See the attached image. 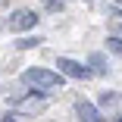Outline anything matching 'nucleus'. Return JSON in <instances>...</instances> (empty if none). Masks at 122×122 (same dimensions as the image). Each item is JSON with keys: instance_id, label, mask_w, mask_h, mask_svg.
Listing matches in <instances>:
<instances>
[{"instance_id": "nucleus-5", "label": "nucleus", "mask_w": 122, "mask_h": 122, "mask_svg": "<svg viewBox=\"0 0 122 122\" xmlns=\"http://www.w3.org/2000/svg\"><path fill=\"white\" fill-rule=\"evenodd\" d=\"M88 69H91V75H107V56L103 53H91L88 56Z\"/></svg>"}, {"instance_id": "nucleus-8", "label": "nucleus", "mask_w": 122, "mask_h": 122, "mask_svg": "<svg viewBox=\"0 0 122 122\" xmlns=\"http://www.w3.org/2000/svg\"><path fill=\"white\" fill-rule=\"evenodd\" d=\"M47 10H50V13H60L63 10V0H47Z\"/></svg>"}, {"instance_id": "nucleus-10", "label": "nucleus", "mask_w": 122, "mask_h": 122, "mask_svg": "<svg viewBox=\"0 0 122 122\" xmlns=\"http://www.w3.org/2000/svg\"><path fill=\"white\" fill-rule=\"evenodd\" d=\"M3 122H16V116H13V113H10V116H3Z\"/></svg>"}, {"instance_id": "nucleus-2", "label": "nucleus", "mask_w": 122, "mask_h": 122, "mask_svg": "<svg viewBox=\"0 0 122 122\" xmlns=\"http://www.w3.org/2000/svg\"><path fill=\"white\" fill-rule=\"evenodd\" d=\"M56 66H60V75H69V78H75V81H85V78H91V69H88L85 63H78V60L60 56V60H56Z\"/></svg>"}, {"instance_id": "nucleus-6", "label": "nucleus", "mask_w": 122, "mask_h": 122, "mask_svg": "<svg viewBox=\"0 0 122 122\" xmlns=\"http://www.w3.org/2000/svg\"><path fill=\"white\" fill-rule=\"evenodd\" d=\"M38 44H41V38H38V35H25V38H19V41H16L19 50H31V47H38Z\"/></svg>"}, {"instance_id": "nucleus-3", "label": "nucleus", "mask_w": 122, "mask_h": 122, "mask_svg": "<svg viewBox=\"0 0 122 122\" xmlns=\"http://www.w3.org/2000/svg\"><path fill=\"white\" fill-rule=\"evenodd\" d=\"M38 13L35 10H19V13H13V19H10V31H25V28H35L38 25Z\"/></svg>"}, {"instance_id": "nucleus-12", "label": "nucleus", "mask_w": 122, "mask_h": 122, "mask_svg": "<svg viewBox=\"0 0 122 122\" xmlns=\"http://www.w3.org/2000/svg\"><path fill=\"white\" fill-rule=\"evenodd\" d=\"M119 122H122V116H119Z\"/></svg>"}, {"instance_id": "nucleus-7", "label": "nucleus", "mask_w": 122, "mask_h": 122, "mask_svg": "<svg viewBox=\"0 0 122 122\" xmlns=\"http://www.w3.org/2000/svg\"><path fill=\"white\" fill-rule=\"evenodd\" d=\"M107 47H110L113 53H122V41H119V38H110V41H107Z\"/></svg>"}, {"instance_id": "nucleus-9", "label": "nucleus", "mask_w": 122, "mask_h": 122, "mask_svg": "<svg viewBox=\"0 0 122 122\" xmlns=\"http://www.w3.org/2000/svg\"><path fill=\"white\" fill-rule=\"evenodd\" d=\"M116 100H119V97H116V94H110V91L100 97V103H116Z\"/></svg>"}, {"instance_id": "nucleus-4", "label": "nucleus", "mask_w": 122, "mask_h": 122, "mask_svg": "<svg viewBox=\"0 0 122 122\" xmlns=\"http://www.w3.org/2000/svg\"><path fill=\"white\" fill-rule=\"evenodd\" d=\"M75 116H78L81 122H103L100 113H97V107H94L91 100H78V103H75Z\"/></svg>"}, {"instance_id": "nucleus-1", "label": "nucleus", "mask_w": 122, "mask_h": 122, "mask_svg": "<svg viewBox=\"0 0 122 122\" xmlns=\"http://www.w3.org/2000/svg\"><path fill=\"white\" fill-rule=\"evenodd\" d=\"M22 81L50 94L53 88H60V85H63V75H60V72H50V69H38V66H31V69L22 72Z\"/></svg>"}, {"instance_id": "nucleus-11", "label": "nucleus", "mask_w": 122, "mask_h": 122, "mask_svg": "<svg viewBox=\"0 0 122 122\" xmlns=\"http://www.w3.org/2000/svg\"><path fill=\"white\" fill-rule=\"evenodd\" d=\"M119 35H122V25H119Z\"/></svg>"}]
</instances>
